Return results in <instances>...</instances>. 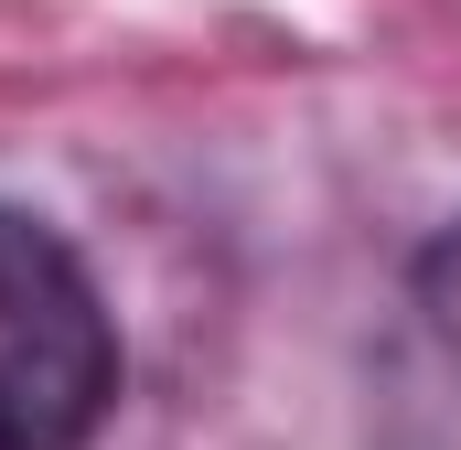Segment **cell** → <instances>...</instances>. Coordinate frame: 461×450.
<instances>
[{
  "label": "cell",
  "instance_id": "cell-1",
  "mask_svg": "<svg viewBox=\"0 0 461 450\" xmlns=\"http://www.w3.org/2000/svg\"><path fill=\"white\" fill-rule=\"evenodd\" d=\"M118 397V333L54 225L0 204V450H86Z\"/></svg>",
  "mask_w": 461,
  "mask_h": 450
},
{
  "label": "cell",
  "instance_id": "cell-2",
  "mask_svg": "<svg viewBox=\"0 0 461 450\" xmlns=\"http://www.w3.org/2000/svg\"><path fill=\"white\" fill-rule=\"evenodd\" d=\"M419 301H429V333L461 354V225L429 247V268H419Z\"/></svg>",
  "mask_w": 461,
  "mask_h": 450
}]
</instances>
